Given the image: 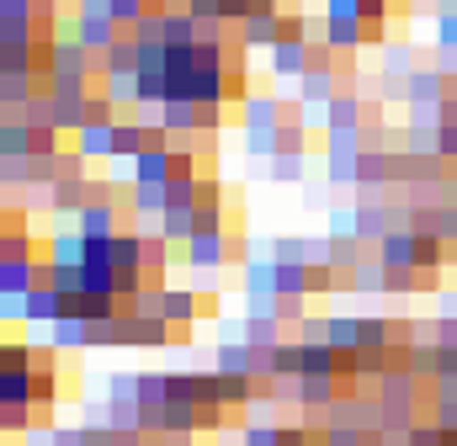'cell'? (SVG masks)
Returning <instances> with one entry per match:
<instances>
[{"label": "cell", "instance_id": "cell-1", "mask_svg": "<svg viewBox=\"0 0 457 446\" xmlns=\"http://www.w3.org/2000/svg\"><path fill=\"white\" fill-rule=\"evenodd\" d=\"M361 149H367V133H325V181L330 186H356Z\"/></svg>", "mask_w": 457, "mask_h": 446}, {"label": "cell", "instance_id": "cell-2", "mask_svg": "<svg viewBox=\"0 0 457 446\" xmlns=\"http://www.w3.org/2000/svg\"><path fill=\"white\" fill-rule=\"evenodd\" d=\"M181 255H187L192 271H219V266H228V255H245V244H239L228 228H197Z\"/></svg>", "mask_w": 457, "mask_h": 446}, {"label": "cell", "instance_id": "cell-3", "mask_svg": "<svg viewBox=\"0 0 457 446\" xmlns=\"http://www.w3.org/2000/svg\"><path fill=\"white\" fill-rule=\"evenodd\" d=\"M43 282V255H0V298H21Z\"/></svg>", "mask_w": 457, "mask_h": 446}, {"label": "cell", "instance_id": "cell-4", "mask_svg": "<svg viewBox=\"0 0 457 446\" xmlns=\"http://www.w3.org/2000/svg\"><path fill=\"white\" fill-rule=\"evenodd\" d=\"M383 21H361V16H325V43L336 54H356L361 43H378Z\"/></svg>", "mask_w": 457, "mask_h": 446}, {"label": "cell", "instance_id": "cell-5", "mask_svg": "<svg viewBox=\"0 0 457 446\" xmlns=\"http://www.w3.org/2000/svg\"><path fill=\"white\" fill-rule=\"evenodd\" d=\"M160 314L181 330V340H192V319H203V303H197V287H165V298H160Z\"/></svg>", "mask_w": 457, "mask_h": 446}, {"label": "cell", "instance_id": "cell-6", "mask_svg": "<svg viewBox=\"0 0 457 446\" xmlns=\"http://www.w3.org/2000/svg\"><path fill=\"white\" fill-rule=\"evenodd\" d=\"M309 64H314V43L282 37V43L271 48V75H277V80H303V75H309Z\"/></svg>", "mask_w": 457, "mask_h": 446}, {"label": "cell", "instance_id": "cell-7", "mask_svg": "<svg viewBox=\"0 0 457 446\" xmlns=\"http://www.w3.org/2000/svg\"><path fill=\"white\" fill-rule=\"evenodd\" d=\"M372 250H378V260H383L388 271H394V266H415V250H420V234H415L410 223H399V228H388V234H383V239H378Z\"/></svg>", "mask_w": 457, "mask_h": 446}, {"label": "cell", "instance_id": "cell-8", "mask_svg": "<svg viewBox=\"0 0 457 446\" xmlns=\"http://www.w3.org/2000/svg\"><path fill=\"white\" fill-rule=\"evenodd\" d=\"M447 96V75L431 64V70H415L410 80H404V107H436Z\"/></svg>", "mask_w": 457, "mask_h": 446}, {"label": "cell", "instance_id": "cell-9", "mask_svg": "<svg viewBox=\"0 0 457 446\" xmlns=\"http://www.w3.org/2000/svg\"><path fill=\"white\" fill-rule=\"evenodd\" d=\"M59 314H64V293H54L48 282H37L21 303V325H54Z\"/></svg>", "mask_w": 457, "mask_h": 446}, {"label": "cell", "instance_id": "cell-10", "mask_svg": "<svg viewBox=\"0 0 457 446\" xmlns=\"http://www.w3.org/2000/svg\"><path fill=\"white\" fill-rule=\"evenodd\" d=\"M341 393H345L341 377H298V383H293V399H298L303 409H330Z\"/></svg>", "mask_w": 457, "mask_h": 446}, {"label": "cell", "instance_id": "cell-11", "mask_svg": "<svg viewBox=\"0 0 457 446\" xmlns=\"http://www.w3.org/2000/svg\"><path fill=\"white\" fill-rule=\"evenodd\" d=\"M341 96V75L336 70H309L303 80H298V102L303 107H330Z\"/></svg>", "mask_w": 457, "mask_h": 446}, {"label": "cell", "instance_id": "cell-12", "mask_svg": "<svg viewBox=\"0 0 457 446\" xmlns=\"http://www.w3.org/2000/svg\"><path fill=\"white\" fill-rule=\"evenodd\" d=\"M112 138H117V122H86L70 144H75V149L96 165V160H112Z\"/></svg>", "mask_w": 457, "mask_h": 446}, {"label": "cell", "instance_id": "cell-13", "mask_svg": "<svg viewBox=\"0 0 457 446\" xmlns=\"http://www.w3.org/2000/svg\"><path fill=\"white\" fill-rule=\"evenodd\" d=\"M48 345H54V351H91V325L59 314V319L48 325Z\"/></svg>", "mask_w": 457, "mask_h": 446}, {"label": "cell", "instance_id": "cell-14", "mask_svg": "<svg viewBox=\"0 0 457 446\" xmlns=\"http://www.w3.org/2000/svg\"><path fill=\"white\" fill-rule=\"evenodd\" d=\"M144 149H149V128H144L138 117H122V122H117V138H112V160H128V165H133Z\"/></svg>", "mask_w": 457, "mask_h": 446}, {"label": "cell", "instance_id": "cell-15", "mask_svg": "<svg viewBox=\"0 0 457 446\" xmlns=\"http://www.w3.org/2000/svg\"><path fill=\"white\" fill-rule=\"evenodd\" d=\"M0 160H32V122L21 117L0 122Z\"/></svg>", "mask_w": 457, "mask_h": 446}, {"label": "cell", "instance_id": "cell-16", "mask_svg": "<svg viewBox=\"0 0 457 446\" xmlns=\"http://www.w3.org/2000/svg\"><path fill=\"white\" fill-rule=\"evenodd\" d=\"M128 170H133V181H170V170H176V149H170V144H165V149H144Z\"/></svg>", "mask_w": 457, "mask_h": 446}, {"label": "cell", "instance_id": "cell-17", "mask_svg": "<svg viewBox=\"0 0 457 446\" xmlns=\"http://www.w3.org/2000/svg\"><path fill=\"white\" fill-rule=\"evenodd\" d=\"M37 425H48L37 404H0V436H27Z\"/></svg>", "mask_w": 457, "mask_h": 446}, {"label": "cell", "instance_id": "cell-18", "mask_svg": "<svg viewBox=\"0 0 457 446\" xmlns=\"http://www.w3.org/2000/svg\"><path fill=\"white\" fill-rule=\"evenodd\" d=\"M213 367H219V372H234V377H250V367H255V345H250V340H219Z\"/></svg>", "mask_w": 457, "mask_h": 446}, {"label": "cell", "instance_id": "cell-19", "mask_svg": "<svg viewBox=\"0 0 457 446\" xmlns=\"http://www.w3.org/2000/svg\"><path fill=\"white\" fill-rule=\"evenodd\" d=\"M160 234H165L176 250H187L192 234H197V208H165V213H160Z\"/></svg>", "mask_w": 457, "mask_h": 446}, {"label": "cell", "instance_id": "cell-20", "mask_svg": "<svg viewBox=\"0 0 457 446\" xmlns=\"http://www.w3.org/2000/svg\"><path fill=\"white\" fill-rule=\"evenodd\" d=\"M287 325L277 319V314H245V340L255 345V351H271V345H282L287 340Z\"/></svg>", "mask_w": 457, "mask_h": 446}, {"label": "cell", "instance_id": "cell-21", "mask_svg": "<svg viewBox=\"0 0 457 446\" xmlns=\"http://www.w3.org/2000/svg\"><path fill=\"white\" fill-rule=\"evenodd\" d=\"M266 176H271V186H298V181H309V154H271Z\"/></svg>", "mask_w": 457, "mask_h": 446}, {"label": "cell", "instance_id": "cell-22", "mask_svg": "<svg viewBox=\"0 0 457 446\" xmlns=\"http://www.w3.org/2000/svg\"><path fill=\"white\" fill-rule=\"evenodd\" d=\"M420 64H415V48L410 43H383V75L388 80H410Z\"/></svg>", "mask_w": 457, "mask_h": 446}, {"label": "cell", "instance_id": "cell-23", "mask_svg": "<svg viewBox=\"0 0 457 446\" xmlns=\"http://www.w3.org/2000/svg\"><path fill=\"white\" fill-rule=\"evenodd\" d=\"M138 404L144 409H165L170 404V372H138Z\"/></svg>", "mask_w": 457, "mask_h": 446}, {"label": "cell", "instance_id": "cell-24", "mask_svg": "<svg viewBox=\"0 0 457 446\" xmlns=\"http://www.w3.org/2000/svg\"><path fill=\"white\" fill-rule=\"evenodd\" d=\"M330 345L336 351H361V314H330Z\"/></svg>", "mask_w": 457, "mask_h": 446}, {"label": "cell", "instance_id": "cell-25", "mask_svg": "<svg viewBox=\"0 0 457 446\" xmlns=\"http://www.w3.org/2000/svg\"><path fill=\"white\" fill-rule=\"evenodd\" d=\"M271 314H277L282 325H303V319H309V293H277V298H271Z\"/></svg>", "mask_w": 457, "mask_h": 446}, {"label": "cell", "instance_id": "cell-26", "mask_svg": "<svg viewBox=\"0 0 457 446\" xmlns=\"http://www.w3.org/2000/svg\"><path fill=\"white\" fill-rule=\"evenodd\" d=\"M0 404H32V372H0Z\"/></svg>", "mask_w": 457, "mask_h": 446}, {"label": "cell", "instance_id": "cell-27", "mask_svg": "<svg viewBox=\"0 0 457 446\" xmlns=\"http://www.w3.org/2000/svg\"><path fill=\"white\" fill-rule=\"evenodd\" d=\"M165 436H197V404H165Z\"/></svg>", "mask_w": 457, "mask_h": 446}, {"label": "cell", "instance_id": "cell-28", "mask_svg": "<svg viewBox=\"0 0 457 446\" xmlns=\"http://www.w3.org/2000/svg\"><path fill=\"white\" fill-rule=\"evenodd\" d=\"M277 293H309V266L277 260Z\"/></svg>", "mask_w": 457, "mask_h": 446}, {"label": "cell", "instance_id": "cell-29", "mask_svg": "<svg viewBox=\"0 0 457 446\" xmlns=\"http://www.w3.org/2000/svg\"><path fill=\"white\" fill-rule=\"evenodd\" d=\"M447 260V239H426L420 234V250H415V266L426 271V277H436V266Z\"/></svg>", "mask_w": 457, "mask_h": 446}, {"label": "cell", "instance_id": "cell-30", "mask_svg": "<svg viewBox=\"0 0 457 446\" xmlns=\"http://www.w3.org/2000/svg\"><path fill=\"white\" fill-rule=\"evenodd\" d=\"M336 244H351L356 239V208H330V228H325Z\"/></svg>", "mask_w": 457, "mask_h": 446}, {"label": "cell", "instance_id": "cell-31", "mask_svg": "<svg viewBox=\"0 0 457 446\" xmlns=\"http://www.w3.org/2000/svg\"><path fill=\"white\" fill-rule=\"evenodd\" d=\"M245 154H250V160H271V154H277V133H266V128H245Z\"/></svg>", "mask_w": 457, "mask_h": 446}, {"label": "cell", "instance_id": "cell-32", "mask_svg": "<svg viewBox=\"0 0 457 446\" xmlns=\"http://www.w3.org/2000/svg\"><path fill=\"white\" fill-rule=\"evenodd\" d=\"M271 260H298V266H309V239H271Z\"/></svg>", "mask_w": 457, "mask_h": 446}, {"label": "cell", "instance_id": "cell-33", "mask_svg": "<svg viewBox=\"0 0 457 446\" xmlns=\"http://www.w3.org/2000/svg\"><path fill=\"white\" fill-rule=\"evenodd\" d=\"M277 446H320V431H309L303 420L298 425H277Z\"/></svg>", "mask_w": 457, "mask_h": 446}, {"label": "cell", "instance_id": "cell-34", "mask_svg": "<svg viewBox=\"0 0 457 446\" xmlns=\"http://www.w3.org/2000/svg\"><path fill=\"white\" fill-rule=\"evenodd\" d=\"M224 128V107L219 102H197V133H219Z\"/></svg>", "mask_w": 457, "mask_h": 446}, {"label": "cell", "instance_id": "cell-35", "mask_svg": "<svg viewBox=\"0 0 457 446\" xmlns=\"http://www.w3.org/2000/svg\"><path fill=\"white\" fill-rule=\"evenodd\" d=\"M0 234H32L27 208H11V202H5V213H0Z\"/></svg>", "mask_w": 457, "mask_h": 446}, {"label": "cell", "instance_id": "cell-36", "mask_svg": "<svg viewBox=\"0 0 457 446\" xmlns=\"http://www.w3.org/2000/svg\"><path fill=\"white\" fill-rule=\"evenodd\" d=\"M436 48H457V11H436Z\"/></svg>", "mask_w": 457, "mask_h": 446}, {"label": "cell", "instance_id": "cell-37", "mask_svg": "<svg viewBox=\"0 0 457 446\" xmlns=\"http://www.w3.org/2000/svg\"><path fill=\"white\" fill-rule=\"evenodd\" d=\"M239 446H277V425H245Z\"/></svg>", "mask_w": 457, "mask_h": 446}, {"label": "cell", "instance_id": "cell-38", "mask_svg": "<svg viewBox=\"0 0 457 446\" xmlns=\"http://www.w3.org/2000/svg\"><path fill=\"white\" fill-rule=\"evenodd\" d=\"M436 160H457V122L436 128Z\"/></svg>", "mask_w": 457, "mask_h": 446}, {"label": "cell", "instance_id": "cell-39", "mask_svg": "<svg viewBox=\"0 0 457 446\" xmlns=\"http://www.w3.org/2000/svg\"><path fill=\"white\" fill-rule=\"evenodd\" d=\"M410 446H442V425H436V420H420V425L410 431Z\"/></svg>", "mask_w": 457, "mask_h": 446}, {"label": "cell", "instance_id": "cell-40", "mask_svg": "<svg viewBox=\"0 0 457 446\" xmlns=\"http://www.w3.org/2000/svg\"><path fill=\"white\" fill-rule=\"evenodd\" d=\"M303 202L309 208H330V181H309L303 186Z\"/></svg>", "mask_w": 457, "mask_h": 446}, {"label": "cell", "instance_id": "cell-41", "mask_svg": "<svg viewBox=\"0 0 457 446\" xmlns=\"http://www.w3.org/2000/svg\"><path fill=\"white\" fill-rule=\"evenodd\" d=\"M436 70L442 75H457V48H436Z\"/></svg>", "mask_w": 457, "mask_h": 446}, {"label": "cell", "instance_id": "cell-42", "mask_svg": "<svg viewBox=\"0 0 457 446\" xmlns=\"http://www.w3.org/2000/svg\"><path fill=\"white\" fill-rule=\"evenodd\" d=\"M0 16H32V0H0Z\"/></svg>", "mask_w": 457, "mask_h": 446}, {"label": "cell", "instance_id": "cell-43", "mask_svg": "<svg viewBox=\"0 0 457 446\" xmlns=\"http://www.w3.org/2000/svg\"><path fill=\"white\" fill-rule=\"evenodd\" d=\"M149 446H154V442H149Z\"/></svg>", "mask_w": 457, "mask_h": 446}]
</instances>
